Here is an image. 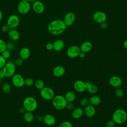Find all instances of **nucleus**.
Returning a JSON list of instances; mask_svg holds the SVG:
<instances>
[{
  "instance_id": "6ab92c4d",
  "label": "nucleus",
  "mask_w": 127,
  "mask_h": 127,
  "mask_svg": "<svg viewBox=\"0 0 127 127\" xmlns=\"http://www.w3.org/2000/svg\"><path fill=\"white\" fill-rule=\"evenodd\" d=\"M65 72L64 68L62 65H57L55 66L53 70V73L54 76L57 77L62 76Z\"/></svg>"
},
{
  "instance_id": "3c124183",
  "label": "nucleus",
  "mask_w": 127,
  "mask_h": 127,
  "mask_svg": "<svg viewBox=\"0 0 127 127\" xmlns=\"http://www.w3.org/2000/svg\"><path fill=\"white\" fill-rule=\"evenodd\" d=\"M1 79L0 78V84H1Z\"/></svg>"
},
{
  "instance_id": "8fccbe9b",
  "label": "nucleus",
  "mask_w": 127,
  "mask_h": 127,
  "mask_svg": "<svg viewBox=\"0 0 127 127\" xmlns=\"http://www.w3.org/2000/svg\"><path fill=\"white\" fill-rule=\"evenodd\" d=\"M2 12H1V10H0V21H1V18H2Z\"/></svg>"
},
{
  "instance_id": "dca6fc26",
  "label": "nucleus",
  "mask_w": 127,
  "mask_h": 127,
  "mask_svg": "<svg viewBox=\"0 0 127 127\" xmlns=\"http://www.w3.org/2000/svg\"><path fill=\"white\" fill-rule=\"evenodd\" d=\"M43 121L47 126H52L56 123L55 118L51 114L46 115L43 118Z\"/></svg>"
},
{
  "instance_id": "7c9ffc66",
  "label": "nucleus",
  "mask_w": 127,
  "mask_h": 127,
  "mask_svg": "<svg viewBox=\"0 0 127 127\" xmlns=\"http://www.w3.org/2000/svg\"><path fill=\"white\" fill-rule=\"evenodd\" d=\"M1 55L3 58H4L5 60H6L9 59L10 57L11 54H10V51L6 49L1 53Z\"/></svg>"
},
{
  "instance_id": "c756f323",
  "label": "nucleus",
  "mask_w": 127,
  "mask_h": 127,
  "mask_svg": "<svg viewBox=\"0 0 127 127\" xmlns=\"http://www.w3.org/2000/svg\"><path fill=\"white\" fill-rule=\"evenodd\" d=\"M34 83V81L33 79H32L30 77H27L26 79H25L24 81V85H26L27 87H30L32 86Z\"/></svg>"
},
{
  "instance_id": "20e7f679",
  "label": "nucleus",
  "mask_w": 127,
  "mask_h": 127,
  "mask_svg": "<svg viewBox=\"0 0 127 127\" xmlns=\"http://www.w3.org/2000/svg\"><path fill=\"white\" fill-rule=\"evenodd\" d=\"M67 102L64 97L61 95H58L53 98L52 104L54 107L57 110H63L66 107Z\"/></svg>"
},
{
  "instance_id": "412c9836",
  "label": "nucleus",
  "mask_w": 127,
  "mask_h": 127,
  "mask_svg": "<svg viewBox=\"0 0 127 127\" xmlns=\"http://www.w3.org/2000/svg\"><path fill=\"white\" fill-rule=\"evenodd\" d=\"M53 49L56 51H60L64 47V44L62 40H57L53 43Z\"/></svg>"
},
{
  "instance_id": "37998d69",
  "label": "nucleus",
  "mask_w": 127,
  "mask_h": 127,
  "mask_svg": "<svg viewBox=\"0 0 127 127\" xmlns=\"http://www.w3.org/2000/svg\"><path fill=\"white\" fill-rule=\"evenodd\" d=\"M108 23L105 21L101 23V27L102 29H106L108 27Z\"/></svg>"
},
{
  "instance_id": "cd10ccee",
  "label": "nucleus",
  "mask_w": 127,
  "mask_h": 127,
  "mask_svg": "<svg viewBox=\"0 0 127 127\" xmlns=\"http://www.w3.org/2000/svg\"><path fill=\"white\" fill-rule=\"evenodd\" d=\"M2 91L5 94H8L10 92L11 90V86L10 84L8 83H4L2 84L1 87Z\"/></svg>"
},
{
  "instance_id": "09e8293b",
  "label": "nucleus",
  "mask_w": 127,
  "mask_h": 127,
  "mask_svg": "<svg viewBox=\"0 0 127 127\" xmlns=\"http://www.w3.org/2000/svg\"><path fill=\"white\" fill-rule=\"evenodd\" d=\"M24 0V1H28V2H34V1H35L36 0Z\"/></svg>"
},
{
  "instance_id": "473e14b6",
  "label": "nucleus",
  "mask_w": 127,
  "mask_h": 127,
  "mask_svg": "<svg viewBox=\"0 0 127 127\" xmlns=\"http://www.w3.org/2000/svg\"><path fill=\"white\" fill-rule=\"evenodd\" d=\"M59 127H73L72 124L68 121H64L62 122Z\"/></svg>"
},
{
  "instance_id": "c9c22d12",
  "label": "nucleus",
  "mask_w": 127,
  "mask_h": 127,
  "mask_svg": "<svg viewBox=\"0 0 127 127\" xmlns=\"http://www.w3.org/2000/svg\"><path fill=\"white\" fill-rule=\"evenodd\" d=\"M6 63V60L3 58L1 55H0V69L2 68Z\"/></svg>"
},
{
  "instance_id": "a19ab883",
  "label": "nucleus",
  "mask_w": 127,
  "mask_h": 127,
  "mask_svg": "<svg viewBox=\"0 0 127 127\" xmlns=\"http://www.w3.org/2000/svg\"><path fill=\"white\" fill-rule=\"evenodd\" d=\"M46 48L48 50H51L53 49V45L52 43H48L46 45Z\"/></svg>"
},
{
  "instance_id": "9d476101",
  "label": "nucleus",
  "mask_w": 127,
  "mask_h": 127,
  "mask_svg": "<svg viewBox=\"0 0 127 127\" xmlns=\"http://www.w3.org/2000/svg\"><path fill=\"white\" fill-rule=\"evenodd\" d=\"M79 47L76 46H71L69 47L66 52L67 55L70 58H75L79 56L80 52Z\"/></svg>"
},
{
  "instance_id": "4468645a",
  "label": "nucleus",
  "mask_w": 127,
  "mask_h": 127,
  "mask_svg": "<svg viewBox=\"0 0 127 127\" xmlns=\"http://www.w3.org/2000/svg\"><path fill=\"white\" fill-rule=\"evenodd\" d=\"M74 89L79 92H82L86 90L85 82L81 80H78L74 82L73 84Z\"/></svg>"
},
{
  "instance_id": "aec40b11",
  "label": "nucleus",
  "mask_w": 127,
  "mask_h": 127,
  "mask_svg": "<svg viewBox=\"0 0 127 127\" xmlns=\"http://www.w3.org/2000/svg\"><path fill=\"white\" fill-rule=\"evenodd\" d=\"M8 36L13 41L18 40L20 37L19 33L15 29H10L8 32Z\"/></svg>"
},
{
  "instance_id": "f257e3e1",
  "label": "nucleus",
  "mask_w": 127,
  "mask_h": 127,
  "mask_svg": "<svg viewBox=\"0 0 127 127\" xmlns=\"http://www.w3.org/2000/svg\"><path fill=\"white\" fill-rule=\"evenodd\" d=\"M66 26L64 21L61 19H56L51 22L48 25V31L53 35H60L63 33Z\"/></svg>"
},
{
  "instance_id": "72a5a7b5",
  "label": "nucleus",
  "mask_w": 127,
  "mask_h": 127,
  "mask_svg": "<svg viewBox=\"0 0 127 127\" xmlns=\"http://www.w3.org/2000/svg\"><path fill=\"white\" fill-rule=\"evenodd\" d=\"M89 103V99L87 98H84L82 99L80 101V104L83 107L86 106Z\"/></svg>"
},
{
  "instance_id": "393cba45",
  "label": "nucleus",
  "mask_w": 127,
  "mask_h": 127,
  "mask_svg": "<svg viewBox=\"0 0 127 127\" xmlns=\"http://www.w3.org/2000/svg\"><path fill=\"white\" fill-rule=\"evenodd\" d=\"M34 119V115L32 114V112L25 111L23 114V119L24 120L28 123H31L33 121Z\"/></svg>"
},
{
  "instance_id": "2f4dec72",
  "label": "nucleus",
  "mask_w": 127,
  "mask_h": 127,
  "mask_svg": "<svg viewBox=\"0 0 127 127\" xmlns=\"http://www.w3.org/2000/svg\"><path fill=\"white\" fill-rule=\"evenodd\" d=\"M6 49V44L5 42L0 39V53L1 54L3 51Z\"/></svg>"
},
{
  "instance_id": "5701e85b",
  "label": "nucleus",
  "mask_w": 127,
  "mask_h": 127,
  "mask_svg": "<svg viewBox=\"0 0 127 127\" xmlns=\"http://www.w3.org/2000/svg\"><path fill=\"white\" fill-rule=\"evenodd\" d=\"M86 86V90L91 94H94L96 93L98 91L97 87L93 84H92L89 81L85 82Z\"/></svg>"
},
{
  "instance_id": "f8f14e48",
  "label": "nucleus",
  "mask_w": 127,
  "mask_h": 127,
  "mask_svg": "<svg viewBox=\"0 0 127 127\" xmlns=\"http://www.w3.org/2000/svg\"><path fill=\"white\" fill-rule=\"evenodd\" d=\"M32 9L35 12L38 14H41L43 13L45 9V6L42 2L36 0L32 4Z\"/></svg>"
},
{
  "instance_id": "4be33fe9",
  "label": "nucleus",
  "mask_w": 127,
  "mask_h": 127,
  "mask_svg": "<svg viewBox=\"0 0 127 127\" xmlns=\"http://www.w3.org/2000/svg\"><path fill=\"white\" fill-rule=\"evenodd\" d=\"M92 47V45L91 42L88 41H86L83 42L80 47V50L81 52L84 53L88 52L91 50Z\"/></svg>"
},
{
  "instance_id": "c85d7f7f",
  "label": "nucleus",
  "mask_w": 127,
  "mask_h": 127,
  "mask_svg": "<svg viewBox=\"0 0 127 127\" xmlns=\"http://www.w3.org/2000/svg\"><path fill=\"white\" fill-rule=\"evenodd\" d=\"M34 86L35 87L39 90L42 89L43 87H44V83L43 81L41 79H37L35 82H34Z\"/></svg>"
},
{
  "instance_id": "79ce46f5",
  "label": "nucleus",
  "mask_w": 127,
  "mask_h": 127,
  "mask_svg": "<svg viewBox=\"0 0 127 127\" xmlns=\"http://www.w3.org/2000/svg\"><path fill=\"white\" fill-rule=\"evenodd\" d=\"M66 108H67L68 110H72L74 108V106L71 103V102H69V103L67 102L66 106Z\"/></svg>"
},
{
  "instance_id": "423d86ee",
  "label": "nucleus",
  "mask_w": 127,
  "mask_h": 127,
  "mask_svg": "<svg viewBox=\"0 0 127 127\" xmlns=\"http://www.w3.org/2000/svg\"><path fill=\"white\" fill-rule=\"evenodd\" d=\"M40 95L44 100H51L54 97L55 93L52 88L49 87H44L40 90Z\"/></svg>"
},
{
  "instance_id": "e433bc0d",
  "label": "nucleus",
  "mask_w": 127,
  "mask_h": 127,
  "mask_svg": "<svg viewBox=\"0 0 127 127\" xmlns=\"http://www.w3.org/2000/svg\"><path fill=\"white\" fill-rule=\"evenodd\" d=\"M23 60L21 58H20V57L18 59H17L15 61V65L16 66H21L22 65V64H23Z\"/></svg>"
},
{
  "instance_id": "1a4fd4ad",
  "label": "nucleus",
  "mask_w": 127,
  "mask_h": 127,
  "mask_svg": "<svg viewBox=\"0 0 127 127\" xmlns=\"http://www.w3.org/2000/svg\"><path fill=\"white\" fill-rule=\"evenodd\" d=\"M19 17L15 14H12L7 19L6 24L10 29H15L19 24Z\"/></svg>"
},
{
  "instance_id": "bb28decb",
  "label": "nucleus",
  "mask_w": 127,
  "mask_h": 127,
  "mask_svg": "<svg viewBox=\"0 0 127 127\" xmlns=\"http://www.w3.org/2000/svg\"><path fill=\"white\" fill-rule=\"evenodd\" d=\"M89 102L93 106H97L101 102V99L98 96H93L90 98Z\"/></svg>"
},
{
  "instance_id": "ddd939ff",
  "label": "nucleus",
  "mask_w": 127,
  "mask_h": 127,
  "mask_svg": "<svg viewBox=\"0 0 127 127\" xmlns=\"http://www.w3.org/2000/svg\"><path fill=\"white\" fill-rule=\"evenodd\" d=\"M75 19V17L74 13L71 12H69L65 15L64 19V22L66 26H69L73 24Z\"/></svg>"
},
{
  "instance_id": "a211bd4d",
  "label": "nucleus",
  "mask_w": 127,
  "mask_h": 127,
  "mask_svg": "<svg viewBox=\"0 0 127 127\" xmlns=\"http://www.w3.org/2000/svg\"><path fill=\"white\" fill-rule=\"evenodd\" d=\"M84 112L86 116L89 118L93 117L95 114V109L94 106L92 105H87L84 109Z\"/></svg>"
},
{
  "instance_id": "ea45409f",
  "label": "nucleus",
  "mask_w": 127,
  "mask_h": 127,
  "mask_svg": "<svg viewBox=\"0 0 127 127\" xmlns=\"http://www.w3.org/2000/svg\"><path fill=\"white\" fill-rule=\"evenodd\" d=\"M10 28L9 27L7 26V25H3L2 27V28H1V30L3 32H8V31L9 30Z\"/></svg>"
},
{
  "instance_id": "6e6552de",
  "label": "nucleus",
  "mask_w": 127,
  "mask_h": 127,
  "mask_svg": "<svg viewBox=\"0 0 127 127\" xmlns=\"http://www.w3.org/2000/svg\"><path fill=\"white\" fill-rule=\"evenodd\" d=\"M31 8V5L30 3L26 1L21 0L17 6V10L18 12L21 14H25L27 13Z\"/></svg>"
},
{
  "instance_id": "4c0bfd02",
  "label": "nucleus",
  "mask_w": 127,
  "mask_h": 127,
  "mask_svg": "<svg viewBox=\"0 0 127 127\" xmlns=\"http://www.w3.org/2000/svg\"><path fill=\"white\" fill-rule=\"evenodd\" d=\"M115 126V123L113 120H110L107 122L106 125V127H114Z\"/></svg>"
},
{
  "instance_id": "9b49d317",
  "label": "nucleus",
  "mask_w": 127,
  "mask_h": 127,
  "mask_svg": "<svg viewBox=\"0 0 127 127\" xmlns=\"http://www.w3.org/2000/svg\"><path fill=\"white\" fill-rule=\"evenodd\" d=\"M107 16L106 14L101 11H98L95 12L93 15V20L99 23H101L103 22H105L106 20Z\"/></svg>"
},
{
  "instance_id": "f3484780",
  "label": "nucleus",
  "mask_w": 127,
  "mask_h": 127,
  "mask_svg": "<svg viewBox=\"0 0 127 127\" xmlns=\"http://www.w3.org/2000/svg\"><path fill=\"white\" fill-rule=\"evenodd\" d=\"M19 57L23 60L28 59L30 56V51L29 48L27 47L22 48L19 52Z\"/></svg>"
},
{
  "instance_id": "f03ea898",
  "label": "nucleus",
  "mask_w": 127,
  "mask_h": 127,
  "mask_svg": "<svg viewBox=\"0 0 127 127\" xmlns=\"http://www.w3.org/2000/svg\"><path fill=\"white\" fill-rule=\"evenodd\" d=\"M37 106L36 99L32 96L26 97L23 101V107L26 111L32 112L36 110Z\"/></svg>"
},
{
  "instance_id": "b1692460",
  "label": "nucleus",
  "mask_w": 127,
  "mask_h": 127,
  "mask_svg": "<svg viewBox=\"0 0 127 127\" xmlns=\"http://www.w3.org/2000/svg\"><path fill=\"white\" fill-rule=\"evenodd\" d=\"M83 114V110L80 108H77L73 110L72 112L71 116L74 119H77L80 118Z\"/></svg>"
},
{
  "instance_id": "58836bf2",
  "label": "nucleus",
  "mask_w": 127,
  "mask_h": 127,
  "mask_svg": "<svg viewBox=\"0 0 127 127\" xmlns=\"http://www.w3.org/2000/svg\"><path fill=\"white\" fill-rule=\"evenodd\" d=\"M14 48V45L13 43L9 42L8 43L6 44V49L10 51L12 50Z\"/></svg>"
},
{
  "instance_id": "49530a36",
  "label": "nucleus",
  "mask_w": 127,
  "mask_h": 127,
  "mask_svg": "<svg viewBox=\"0 0 127 127\" xmlns=\"http://www.w3.org/2000/svg\"><path fill=\"white\" fill-rule=\"evenodd\" d=\"M123 46L125 49H127V40L124 41V42L123 43Z\"/></svg>"
},
{
  "instance_id": "f704fd0d",
  "label": "nucleus",
  "mask_w": 127,
  "mask_h": 127,
  "mask_svg": "<svg viewBox=\"0 0 127 127\" xmlns=\"http://www.w3.org/2000/svg\"><path fill=\"white\" fill-rule=\"evenodd\" d=\"M115 94L118 97H122L124 95V91L121 88H118L115 91Z\"/></svg>"
},
{
  "instance_id": "39448f33",
  "label": "nucleus",
  "mask_w": 127,
  "mask_h": 127,
  "mask_svg": "<svg viewBox=\"0 0 127 127\" xmlns=\"http://www.w3.org/2000/svg\"><path fill=\"white\" fill-rule=\"evenodd\" d=\"M5 77H11L15 73L16 65L12 62H8L2 68Z\"/></svg>"
},
{
  "instance_id": "a878e982",
  "label": "nucleus",
  "mask_w": 127,
  "mask_h": 127,
  "mask_svg": "<svg viewBox=\"0 0 127 127\" xmlns=\"http://www.w3.org/2000/svg\"><path fill=\"white\" fill-rule=\"evenodd\" d=\"M75 94L74 93L71 91H69L67 92L64 96V98L67 101V102H72L75 99Z\"/></svg>"
},
{
  "instance_id": "a18cd8bd",
  "label": "nucleus",
  "mask_w": 127,
  "mask_h": 127,
  "mask_svg": "<svg viewBox=\"0 0 127 127\" xmlns=\"http://www.w3.org/2000/svg\"><path fill=\"white\" fill-rule=\"evenodd\" d=\"M80 58H84L85 57V53L84 52H80L79 54V56H78Z\"/></svg>"
},
{
  "instance_id": "2eb2a0df",
  "label": "nucleus",
  "mask_w": 127,
  "mask_h": 127,
  "mask_svg": "<svg viewBox=\"0 0 127 127\" xmlns=\"http://www.w3.org/2000/svg\"><path fill=\"white\" fill-rule=\"evenodd\" d=\"M109 83L114 87H119L122 84V80L118 76H113L109 79Z\"/></svg>"
},
{
  "instance_id": "de8ad7c7",
  "label": "nucleus",
  "mask_w": 127,
  "mask_h": 127,
  "mask_svg": "<svg viewBox=\"0 0 127 127\" xmlns=\"http://www.w3.org/2000/svg\"><path fill=\"white\" fill-rule=\"evenodd\" d=\"M25 111H26L23 107H22L19 109V112L21 113H24V112H25Z\"/></svg>"
},
{
  "instance_id": "7ed1b4c3",
  "label": "nucleus",
  "mask_w": 127,
  "mask_h": 127,
  "mask_svg": "<svg viewBox=\"0 0 127 127\" xmlns=\"http://www.w3.org/2000/svg\"><path fill=\"white\" fill-rule=\"evenodd\" d=\"M112 119L115 123L121 124L126 121L127 119V114L126 111L123 109H119L114 112Z\"/></svg>"
},
{
  "instance_id": "0eeeda50",
  "label": "nucleus",
  "mask_w": 127,
  "mask_h": 127,
  "mask_svg": "<svg viewBox=\"0 0 127 127\" xmlns=\"http://www.w3.org/2000/svg\"><path fill=\"white\" fill-rule=\"evenodd\" d=\"M11 81L13 85L15 87L21 88L25 85V79L23 76L19 73H15L12 76Z\"/></svg>"
},
{
  "instance_id": "c03bdc74",
  "label": "nucleus",
  "mask_w": 127,
  "mask_h": 127,
  "mask_svg": "<svg viewBox=\"0 0 127 127\" xmlns=\"http://www.w3.org/2000/svg\"><path fill=\"white\" fill-rule=\"evenodd\" d=\"M4 77H5V75H4L3 70L2 69H0V78L1 79H2Z\"/></svg>"
}]
</instances>
